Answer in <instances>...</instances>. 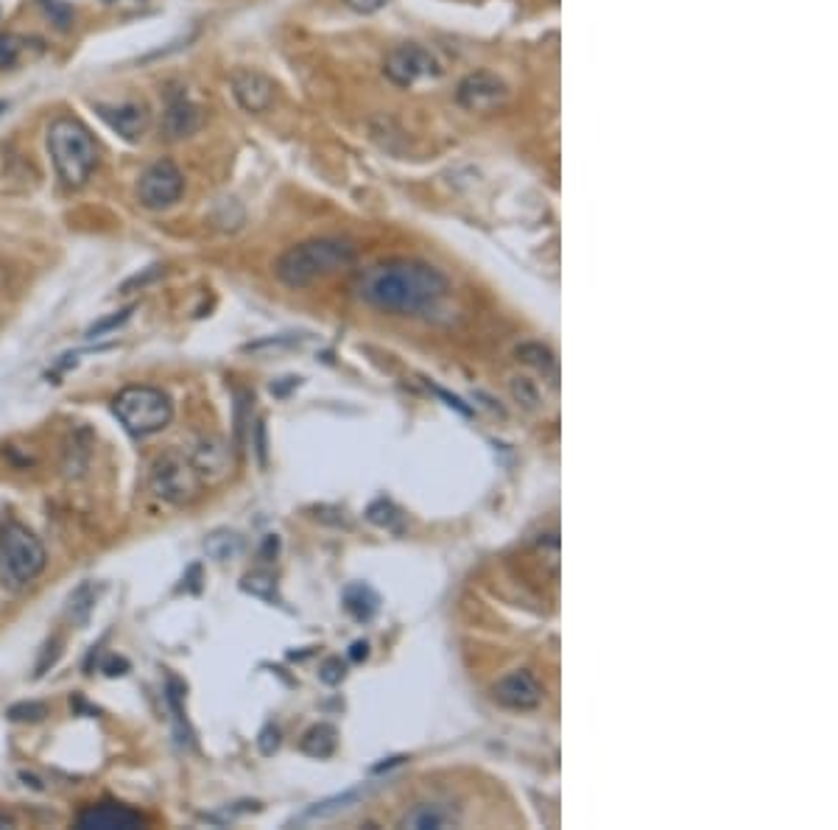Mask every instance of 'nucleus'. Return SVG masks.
<instances>
[{
    "instance_id": "nucleus-1",
    "label": "nucleus",
    "mask_w": 838,
    "mask_h": 830,
    "mask_svg": "<svg viewBox=\"0 0 838 830\" xmlns=\"http://www.w3.org/2000/svg\"><path fill=\"white\" fill-rule=\"evenodd\" d=\"M358 294L378 311L417 316L431 311L447 294V280L439 269L422 260H386L366 269Z\"/></svg>"
},
{
    "instance_id": "nucleus-2",
    "label": "nucleus",
    "mask_w": 838,
    "mask_h": 830,
    "mask_svg": "<svg viewBox=\"0 0 838 830\" xmlns=\"http://www.w3.org/2000/svg\"><path fill=\"white\" fill-rule=\"evenodd\" d=\"M48 154L56 168V177L70 191L84 188L101 160L93 132L79 118L70 115H62L48 126Z\"/></svg>"
},
{
    "instance_id": "nucleus-3",
    "label": "nucleus",
    "mask_w": 838,
    "mask_h": 830,
    "mask_svg": "<svg viewBox=\"0 0 838 830\" xmlns=\"http://www.w3.org/2000/svg\"><path fill=\"white\" fill-rule=\"evenodd\" d=\"M352 263H355V246L350 241L316 238L283 252L274 272L288 288H305L313 286L316 280L333 277L341 269H350Z\"/></svg>"
},
{
    "instance_id": "nucleus-4",
    "label": "nucleus",
    "mask_w": 838,
    "mask_h": 830,
    "mask_svg": "<svg viewBox=\"0 0 838 830\" xmlns=\"http://www.w3.org/2000/svg\"><path fill=\"white\" fill-rule=\"evenodd\" d=\"M45 545L20 523L0 529V582L9 590H23L45 571Z\"/></svg>"
},
{
    "instance_id": "nucleus-5",
    "label": "nucleus",
    "mask_w": 838,
    "mask_h": 830,
    "mask_svg": "<svg viewBox=\"0 0 838 830\" xmlns=\"http://www.w3.org/2000/svg\"><path fill=\"white\" fill-rule=\"evenodd\" d=\"M112 411L123 428L137 439L160 434L174 420V403L163 389L154 386H129L112 400Z\"/></svg>"
},
{
    "instance_id": "nucleus-6",
    "label": "nucleus",
    "mask_w": 838,
    "mask_h": 830,
    "mask_svg": "<svg viewBox=\"0 0 838 830\" xmlns=\"http://www.w3.org/2000/svg\"><path fill=\"white\" fill-rule=\"evenodd\" d=\"M149 487L168 506H190L202 495L204 481L190 464L188 453L165 450L151 464Z\"/></svg>"
},
{
    "instance_id": "nucleus-7",
    "label": "nucleus",
    "mask_w": 838,
    "mask_h": 830,
    "mask_svg": "<svg viewBox=\"0 0 838 830\" xmlns=\"http://www.w3.org/2000/svg\"><path fill=\"white\" fill-rule=\"evenodd\" d=\"M182 193H185V174L168 157L151 163L137 182V202L146 210H168L182 199Z\"/></svg>"
},
{
    "instance_id": "nucleus-8",
    "label": "nucleus",
    "mask_w": 838,
    "mask_h": 830,
    "mask_svg": "<svg viewBox=\"0 0 838 830\" xmlns=\"http://www.w3.org/2000/svg\"><path fill=\"white\" fill-rule=\"evenodd\" d=\"M386 79L397 87H411L422 79H439L442 76V62L422 45H397L389 51L383 62Z\"/></svg>"
},
{
    "instance_id": "nucleus-9",
    "label": "nucleus",
    "mask_w": 838,
    "mask_h": 830,
    "mask_svg": "<svg viewBox=\"0 0 838 830\" xmlns=\"http://www.w3.org/2000/svg\"><path fill=\"white\" fill-rule=\"evenodd\" d=\"M232 96L235 101L252 112V115H263L274 107V98H277V84L271 82L266 73L252 68H241L232 73Z\"/></svg>"
},
{
    "instance_id": "nucleus-10",
    "label": "nucleus",
    "mask_w": 838,
    "mask_h": 830,
    "mask_svg": "<svg viewBox=\"0 0 838 830\" xmlns=\"http://www.w3.org/2000/svg\"><path fill=\"white\" fill-rule=\"evenodd\" d=\"M98 118L107 123L109 129L118 137H123L126 143H137L143 140V135L149 132L151 126V112L146 104L137 101H123V104H95Z\"/></svg>"
},
{
    "instance_id": "nucleus-11",
    "label": "nucleus",
    "mask_w": 838,
    "mask_h": 830,
    "mask_svg": "<svg viewBox=\"0 0 838 830\" xmlns=\"http://www.w3.org/2000/svg\"><path fill=\"white\" fill-rule=\"evenodd\" d=\"M188 459L196 467L199 478L207 481V484H218V481H224V478L230 476L232 453L230 445L221 436H199L193 442V448H190Z\"/></svg>"
},
{
    "instance_id": "nucleus-12",
    "label": "nucleus",
    "mask_w": 838,
    "mask_h": 830,
    "mask_svg": "<svg viewBox=\"0 0 838 830\" xmlns=\"http://www.w3.org/2000/svg\"><path fill=\"white\" fill-rule=\"evenodd\" d=\"M506 96H509V87L503 84V79H498L495 73H487V70L470 73L459 84V93H456L461 107L470 109V112H489V109L501 107Z\"/></svg>"
},
{
    "instance_id": "nucleus-13",
    "label": "nucleus",
    "mask_w": 838,
    "mask_h": 830,
    "mask_svg": "<svg viewBox=\"0 0 838 830\" xmlns=\"http://www.w3.org/2000/svg\"><path fill=\"white\" fill-rule=\"evenodd\" d=\"M492 696L498 699V705L509 710H534L540 708L545 699V688L531 671H512L503 680L495 682Z\"/></svg>"
},
{
    "instance_id": "nucleus-14",
    "label": "nucleus",
    "mask_w": 838,
    "mask_h": 830,
    "mask_svg": "<svg viewBox=\"0 0 838 830\" xmlns=\"http://www.w3.org/2000/svg\"><path fill=\"white\" fill-rule=\"evenodd\" d=\"M146 825H149V819L140 811L121 803L90 805L76 817V828L82 830H137Z\"/></svg>"
},
{
    "instance_id": "nucleus-15",
    "label": "nucleus",
    "mask_w": 838,
    "mask_h": 830,
    "mask_svg": "<svg viewBox=\"0 0 838 830\" xmlns=\"http://www.w3.org/2000/svg\"><path fill=\"white\" fill-rule=\"evenodd\" d=\"M202 126V107H196L185 93L168 98V107H165L163 112V123H160V132H163L165 140H185V137H193Z\"/></svg>"
},
{
    "instance_id": "nucleus-16",
    "label": "nucleus",
    "mask_w": 838,
    "mask_h": 830,
    "mask_svg": "<svg viewBox=\"0 0 838 830\" xmlns=\"http://www.w3.org/2000/svg\"><path fill=\"white\" fill-rule=\"evenodd\" d=\"M366 797V789H350L344 791V794H336V797H327V800H322V803L311 805L302 817H299V822H311V819H333L338 817V814H344V811H350L352 805L361 803Z\"/></svg>"
},
{
    "instance_id": "nucleus-17",
    "label": "nucleus",
    "mask_w": 838,
    "mask_h": 830,
    "mask_svg": "<svg viewBox=\"0 0 838 830\" xmlns=\"http://www.w3.org/2000/svg\"><path fill=\"white\" fill-rule=\"evenodd\" d=\"M204 551H207V557L216 559V562H230V559L244 554V537L238 531L218 529L204 540Z\"/></svg>"
},
{
    "instance_id": "nucleus-18",
    "label": "nucleus",
    "mask_w": 838,
    "mask_h": 830,
    "mask_svg": "<svg viewBox=\"0 0 838 830\" xmlns=\"http://www.w3.org/2000/svg\"><path fill=\"white\" fill-rule=\"evenodd\" d=\"M95 601H98V587L95 582H82L70 593L68 599V618L76 626H87L90 624V615L95 610Z\"/></svg>"
},
{
    "instance_id": "nucleus-19",
    "label": "nucleus",
    "mask_w": 838,
    "mask_h": 830,
    "mask_svg": "<svg viewBox=\"0 0 838 830\" xmlns=\"http://www.w3.org/2000/svg\"><path fill=\"white\" fill-rule=\"evenodd\" d=\"M344 607L350 610L352 618L369 621L372 615L378 613V593L369 585L347 587V590H344Z\"/></svg>"
},
{
    "instance_id": "nucleus-20",
    "label": "nucleus",
    "mask_w": 838,
    "mask_h": 830,
    "mask_svg": "<svg viewBox=\"0 0 838 830\" xmlns=\"http://www.w3.org/2000/svg\"><path fill=\"white\" fill-rule=\"evenodd\" d=\"M299 749L311 758H327L336 749V727L333 724H313L308 733L302 735Z\"/></svg>"
},
{
    "instance_id": "nucleus-21",
    "label": "nucleus",
    "mask_w": 838,
    "mask_h": 830,
    "mask_svg": "<svg viewBox=\"0 0 838 830\" xmlns=\"http://www.w3.org/2000/svg\"><path fill=\"white\" fill-rule=\"evenodd\" d=\"M447 822H450V811H445L442 805H419V808H414V811L403 819V828H445Z\"/></svg>"
},
{
    "instance_id": "nucleus-22",
    "label": "nucleus",
    "mask_w": 838,
    "mask_h": 830,
    "mask_svg": "<svg viewBox=\"0 0 838 830\" xmlns=\"http://www.w3.org/2000/svg\"><path fill=\"white\" fill-rule=\"evenodd\" d=\"M517 358H523L526 364H531L534 369H540V372H554V367H556L554 353H551L545 344H540V341L520 344V347H517Z\"/></svg>"
},
{
    "instance_id": "nucleus-23",
    "label": "nucleus",
    "mask_w": 838,
    "mask_h": 830,
    "mask_svg": "<svg viewBox=\"0 0 838 830\" xmlns=\"http://www.w3.org/2000/svg\"><path fill=\"white\" fill-rule=\"evenodd\" d=\"M241 590L244 593H249V596H255V599H263V601H274L277 599V585H274V579H271L269 573H246L244 582H241Z\"/></svg>"
},
{
    "instance_id": "nucleus-24",
    "label": "nucleus",
    "mask_w": 838,
    "mask_h": 830,
    "mask_svg": "<svg viewBox=\"0 0 838 830\" xmlns=\"http://www.w3.org/2000/svg\"><path fill=\"white\" fill-rule=\"evenodd\" d=\"M135 311H137V305H129V308L112 313V316H104V319H98L95 325L87 327V333H84V336H87V339H98V336H104V333H112V330H118V327L126 325Z\"/></svg>"
},
{
    "instance_id": "nucleus-25",
    "label": "nucleus",
    "mask_w": 838,
    "mask_h": 830,
    "mask_svg": "<svg viewBox=\"0 0 838 830\" xmlns=\"http://www.w3.org/2000/svg\"><path fill=\"white\" fill-rule=\"evenodd\" d=\"M20 54H23L20 37H14L9 31H0V70L14 68L20 62Z\"/></svg>"
},
{
    "instance_id": "nucleus-26",
    "label": "nucleus",
    "mask_w": 838,
    "mask_h": 830,
    "mask_svg": "<svg viewBox=\"0 0 838 830\" xmlns=\"http://www.w3.org/2000/svg\"><path fill=\"white\" fill-rule=\"evenodd\" d=\"M6 716H9L12 722H40V719L48 716V708H45L42 702H17V705L9 708Z\"/></svg>"
},
{
    "instance_id": "nucleus-27",
    "label": "nucleus",
    "mask_w": 838,
    "mask_h": 830,
    "mask_svg": "<svg viewBox=\"0 0 838 830\" xmlns=\"http://www.w3.org/2000/svg\"><path fill=\"white\" fill-rule=\"evenodd\" d=\"M40 3L45 14L51 17V23H56V28L68 31L73 26V9H70L68 3H62V0H40Z\"/></svg>"
},
{
    "instance_id": "nucleus-28",
    "label": "nucleus",
    "mask_w": 838,
    "mask_h": 830,
    "mask_svg": "<svg viewBox=\"0 0 838 830\" xmlns=\"http://www.w3.org/2000/svg\"><path fill=\"white\" fill-rule=\"evenodd\" d=\"M347 677V666L341 663V657H327L322 668H319V680L325 685H338V682Z\"/></svg>"
},
{
    "instance_id": "nucleus-29",
    "label": "nucleus",
    "mask_w": 838,
    "mask_h": 830,
    "mask_svg": "<svg viewBox=\"0 0 838 830\" xmlns=\"http://www.w3.org/2000/svg\"><path fill=\"white\" fill-rule=\"evenodd\" d=\"M366 518L372 520V523H378V526H394V520L400 518V515H397V509L389 501H375V504L369 506Z\"/></svg>"
},
{
    "instance_id": "nucleus-30",
    "label": "nucleus",
    "mask_w": 838,
    "mask_h": 830,
    "mask_svg": "<svg viewBox=\"0 0 838 830\" xmlns=\"http://www.w3.org/2000/svg\"><path fill=\"white\" fill-rule=\"evenodd\" d=\"M512 392H514V397L520 400V403H526L528 409H534V406L540 403V395H537V386H534V383L528 381V378H514Z\"/></svg>"
},
{
    "instance_id": "nucleus-31",
    "label": "nucleus",
    "mask_w": 838,
    "mask_h": 830,
    "mask_svg": "<svg viewBox=\"0 0 838 830\" xmlns=\"http://www.w3.org/2000/svg\"><path fill=\"white\" fill-rule=\"evenodd\" d=\"M257 744H260V752H263V755H274V752L280 749V727H274V724H266V727L260 730V738H257Z\"/></svg>"
},
{
    "instance_id": "nucleus-32",
    "label": "nucleus",
    "mask_w": 838,
    "mask_h": 830,
    "mask_svg": "<svg viewBox=\"0 0 838 830\" xmlns=\"http://www.w3.org/2000/svg\"><path fill=\"white\" fill-rule=\"evenodd\" d=\"M160 274H163V266H149V272H146V274H135L132 280H126L121 291H123V294H129V291H135V288L149 286L151 280H157Z\"/></svg>"
},
{
    "instance_id": "nucleus-33",
    "label": "nucleus",
    "mask_w": 838,
    "mask_h": 830,
    "mask_svg": "<svg viewBox=\"0 0 838 830\" xmlns=\"http://www.w3.org/2000/svg\"><path fill=\"white\" fill-rule=\"evenodd\" d=\"M45 652H42L40 663H37V677H42L45 671H48V666H54L56 660H59V654H62V638L54 640V652H48V643L42 646Z\"/></svg>"
},
{
    "instance_id": "nucleus-34",
    "label": "nucleus",
    "mask_w": 838,
    "mask_h": 830,
    "mask_svg": "<svg viewBox=\"0 0 838 830\" xmlns=\"http://www.w3.org/2000/svg\"><path fill=\"white\" fill-rule=\"evenodd\" d=\"M344 3L350 6L352 12L375 14V12H380V9H383V6H386L389 0H344Z\"/></svg>"
},
{
    "instance_id": "nucleus-35",
    "label": "nucleus",
    "mask_w": 838,
    "mask_h": 830,
    "mask_svg": "<svg viewBox=\"0 0 838 830\" xmlns=\"http://www.w3.org/2000/svg\"><path fill=\"white\" fill-rule=\"evenodd\" d=\"M101 671H104L107 677H123V674L129 671V663H126L123 657H107V660H104V666H101Z\"/></svg>"
},
{
    "instance_id": "nucleus-36",
    "label": "nucleus",
    "mask_w": 838,
    "mask_h": 830,
    "mask_svg": "<svg viewBox=\"0 0 838 830\" xmlns=\"http://www.w3.org/2000/svg\"><path fill=\"white\" fill-rule=\"evenodd\" d=\"M277 551H280V540H277V534H269L263 548H260V559H263V562H271V559L277 557Z\"/></svg>"
},
{
    "instance_id": "nucleus-37",
    "label": "nucleus",
    "mask_w": 838,
    "mask_h": 830,
    "mask_svg": "<svg viewBox=\"0 0 838 830\" xmlns=\"http://www.w3.org/2000/svg\"><path fill=\"white\" fill-rule=\"evenodd\" d=\"M366 654H369V643H366V640L352 643V652H350L352 660H366Z\"/></svg>"
},
{
    "instance_id": "nucleus-38",
    "label": "nucleus",
    "mask_w": 838,
    "mask_h": 830,
    "mask_svg": "<svg viewBox=\"0 0 838 830\" xmlns=\"http://www.w3.org/2000/svg\"><path fill=\"white\" fill-rule=\"evenodd\" d=\"M6 828H14V822L9 817H3V814H0V830H6Z\"/></svg>"
},
{
    "instance_id": "nucleus-39",
    "label": "nucleus",
    "mask_w": 838,
    "mask_h": 830,
    "mask_svg": "<svg viewBox=\"0 0 838 830\" xmlns=\"http://www.w3.org/2000/svg\"><path fill=\"white\" fill-rule=\"evenodd\" d=\"M0 112H6V104H3V101H0Z\"/></svg>"
},
{
    "instance_id": "nucleus-40",
    "label": "nucleus",
    "mask_w": 838,
    "mask_h": 830,
    "mask_svg": "<svg viewBox=\"0 0 838 830\" xmlns=\"http://www.w3.org/2000/svg\"><path fill=\"white\" fill-rule=\"evenodd\" d=\"M104 3H115V0H104Z\"/></svg>"
}]
</instances>
